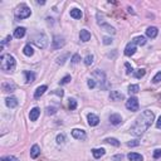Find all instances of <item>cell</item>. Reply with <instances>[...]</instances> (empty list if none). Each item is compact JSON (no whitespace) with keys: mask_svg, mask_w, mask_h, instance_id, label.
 <instances>
[{"mask_svg":"<svg viewBox=\"0 0 161 161\" xmlns=\"http://www.w3.org/2000/svg\"><path fill=\"white\" fill-rule=\"evenodd\" d=\"M154 118H155V113L152 111H150V110L144 111L135 120L134 125L131 126V129H130L131 134L134 135L135 137H141V136L145 134V131L151 126V124H152V121H154Z\"/></svg>","mask_w":161,"mask_h":161,"instance_id":"obj_1","label":"cell"},{"mask_svg":"<svg viewBox=\"0 0 161 161\" xmlns=\"http://www.w3.org/2000/svg\"><path fill=\"white\" fill-rule=\"evenodd\" d=\"M1 69L4 72H13L15 69V58L10 54H3L1 55Z\"/></svg>","mask_w":161,"mask_h":161,"instance_id":"obj_2","label":"cell"},{"mask_svg":"<svg viewBox=\"0 0 161 161\" xmlns=\"http://www.w3.org/2000/svg\"><path fill=\"white\" fill-rule=\"evenodd\" d=\"M33 42H34V44L40 49H45L47 47H48V43H49L48 37H47L43 32L37 33V34L33 37Z\"/></svg>","mask_w":161,"mask_h":161,"instance_id":"obj_3","label":"cell"},{"mask_svg":"<svg viewBox=\"0 0 161 161\" xmlns=\"http://www.w3.org/2000/svg\"><path fill=\"white\" fill-rule=\"evenodd\" d=\"M32 15V10H30V8L27 5V4H20L18 8H17V10H15V17L17 19H27V18H29Z\"/></svg>","mask_w":161,"mask_h":161,"instance_id":"obj_4","label":"cell"},{"mask_svg":"<svg viewBox=\"0 0 161 161\" xmlns=\"http://www.w3.org/2000/svg\"><path fill=\"white\" fill-rule=\"evenodd\" d=\"M93 78L97 79V82L99 83L101 88H106V87H107L106 75H105V73H103L102 70H99V69H96V70H94V72H93Z\"/></svg>","mask_w":161,"mask_h":161,"instance_id":"obj_5","label":"cell"},{"mask_svg":"<svg viewBox=\"0 0 161 161\" xmlns=\"http://www.w3.org/2000/svg\"><path fill=\"white\" fill-rule=\"evenodd\" d=\"M97 23H98V25H99V27H102L103 29H106L108 33H112V34H115V33H116L115 28H112L111 25H108L107 23L105 22V19H103V17H102L99 13L97 14Z\"/></svg>","mask_w":161,"mask_h":161,"instance_id":"obj_6","label":"cell"},{"mask_svg":"<svg viewBox=\"0 0 161 161\" xmlns=\"http://www.w3.org/2000/svg\"><path fill=\"white\" fill-rule=\"evenodd\" d=\"M126 108L132 111V112H136L137 110H139V99H137L136 97H130L126 101Z\"/></svg>","mask_w":161,"mask_h":161,"instance_id":"obj_7","label":"cell"},{"mask_svg":"<svg viewBox=\"0 0 161 161\" xmlns=\"http://www.w3.org/2000/svg\"><path fill=\"white\" fill-rule=\"evenodd\" d=\"M65 44V39L63 37H60V35H55L53 38V44H52V48L53 49H60V48H63Z\"/></svg>","mask_w":161,"mask_h":161,"instance_id":"obj_8","label":"cell"},{"mask_svg":"<svg viewBox=\"0 0 161 161\" xmlns=\"http://www.w3.org/2000/svg\"><path fill=\"white\" fill-rule=\"evenodd\" d=\"M72 136L74 137L75 140H80V141H83V140H86V131H83V130H79V129H73L72 130Z\"/></svg>","mask_w":161,"mask_h":161,"instance_id":"obj_9","label":"cell"},{"mask_svg":"<svg viewBox=\"0 0 161 161\" xmlns=\"http://www.w3.org/2000/svg\"><path fill=\"white\" fill-rule=\"evenodd\" d=\"M135 53H136V44L131 40L130 43L126 45V48H125V54H126L127 57H132Z\"/></svg>","mask_w":161,"mask_h":161,"instance_id":"obj_10","label":"cell"},{"mask_svg":"<svg viewBox=\"0 0 161 161\" xmlns=\"http://www.w3.org/2000/svg\"><path fill=\"white\" fill-rule=\"evenodd\" d=\"M159 34V29L156 27H149L147 29H146V37L151 38V39H154V38H156Z\"/></svg>","mask_w":161,"mask_h":161,"instance_id":"obj_11","label":"cell"},{"mask_svg":"<svg viewBox=\"0 0 161 161\" xmlns=\"http://www.w3.org/2000/svg\"><path fill=\"white\" fill-rule=\"evenodd\" d=\"M87 120H88L89 126H97L99 124V118H98V116L94 115V113H88Z\"/></svg>","mask_w":161,"mask_h":161,"instance_id":"obj_12","label":"cell"},{"mask_svg":"<svg viewBox=\"0 0 161 161\" xmlns=\"http://www.w3.org/2000/svg\"><path fill=\"white\" fill-rule=\"evenodd\" d=\"M1 88H3L4 92H14V91H15V88H17V86L13 82H4Z\"/></svg>","mask_w":161,"mask_h":161,"instance_id":"obj_13","label":"cell"},{"mask_svg":"<svg viewBox=\"0 0 161 161\" xmlns=\"http://www.w3.org/2000/svg\"><path fill=\"white\" fill-rule=\"evenodd\" d=\"M110 122H111L112 125H115V126L120 125L121 122H122V117H121V115H118V113H112V115L110 116Z\"/></svg>","mask_w":161,"mask_h":161,"instance_id":"obj_14","label":"cell"},{"mask_svg":"<svg viewBox=\"0 0 161 161\" xmlns=\"http://www.w3.org/2000/svg\"><path fill=\"white\" fill-rule=\"evenodd\" d=\"M40 115V110L38 107H34V108H32L30 112H29V118H30V121H37L38 120V117H39Z\"/></svg>","mask_w":161,"mask_h":161,"instance_id":"obj_15","label":"cell"},{"mask_svg":"<svg viewBox=\"0 0 161 161\" xmlns=\"http://www.w3.org/2000/svg\"><path fill=\"white\" fill-rule=\"evenodd\" d=\"M79 39L82 42H88L91 39V33H89L87 29H82L79 33Z\"/></svg>","mask_w":161,"mask_h":161,"instance_id":"obj_16","label":"cell"},{"mask_svg":"<svg viewBox=\"0 0 161 161\" xmlns=\"http://www.w3.org/2000/svg\"><path fill=\"white\" fill-rule=\"evenodd\" d=\"M110 98L112 99V101H121V99L125 98V96L121 92H118V91H112L110 93Z\"/></svg>","mask_w":161,"mask_h":161,"instance_id":"obj_17","label":"cell"},{"mask_svg":"<svg viewBox=\"0 0 161 161\" xmlns=\"http://www.w3.org/2000/svg\"><path fill=\"white\" fill-rule=\"evenodd\" d=\"M47 89H48V87H47V86H39L35 89V92H34V98H37V99L40 98L44 94V92L47 91Z\"/></svg>","mask_w":161,"mask_h":161,"instance_id":"obj_18","label":"cell"},{"mask_svg":"<svg viewBox=\"0 0 161 161\" xmlns=\"http://www.w3.org/2000/svg\"><path fill=\"white\" fill-rule=\"evenodd\" d=\"M39 155H40V147L38 145H33V147L30 149V157L37 159Z\"/></svg>","mask_w":161,"mask_h":161,"instance_id":"obj_19","label":"cell"},{"mask_svg":"<svg viewBox=\"0 0 161 161\" xmlns=\"http://www.w3.org/2000/svg\"><path fill=\"white\" fill-rule=\"evenodd\" d=\"M5 103H6V106L9 108H14V107L18 106V99L15 97H8L5 99Z\"/></svg>","mask_w":161,"mask_h":161,"instance_id":"obj_20","label":"cell"},{"mask_svg":"<svg viewBox=\"0 0 161 161\" xmlns=\"http://www.w3.org/2000/svg\"><path fill=\"white\" fill-rule=\"evenodd\" d=\"M24 35H25V28L24 27H19L14 30V37L18 38V39H20V38H23Z\"/></svg>","mask_w":161,"mask_h":161,"instance_id":"obj_21","label":"cell"},{"mask_svg":"<svg viewBox=\"0 0 161 161\" xmlns=\"http://www.w3.org/2000/svg\"><path fill=\"white\" fill-rule=\"evenodd\" d=\"M105 154H106L105 149H93L92 150V155H93L94 159H101Z\"/></svg>","mask_w":161,"mask_h":161,"instance_id":"obj_22","label":"cell"},{"mask_svg":"<svg viewBox=\"0 0 161 161\" xmlns=\"http://www.w3.org/2000/svg\"><path fill=\"white\" fill-rule=\"evenodd\" d=\"M127 157H129L130 161H142L144 157L141 156L140 154H137V152H130L129 155H127Z\"/></svg>","mask_w":161,"mask_h":161,"instance_id":"obj_23","label":"cell"},{"mask_svg":"<svg viewBox=\"0 0 161 161\" xmlns=\"http://www.w3.org/2000/svg\"><path fill=\"white\" fill-rule=\"evenodd\" d=\"M82 15H83V13H82V10H80V9L74 8V9H72V10H70V17L74 18V19H80V18H82Z\"/></svg>","mask_w":161,"mask_h":161,"instance_id":"obj_24","label":"cell"},{"mask_svg":"<svg viewBox=\"0 0 161 161\" xmlns=\"http://www.w3.org/2000/svg\"><path fill=\"white\" fill-rule=\"evenodd\" d=\"M132 42L136 44V45H145L146 44V38L142 37V35H139V37H136L132 39Z\"/></svg>","mask_w":161,"mask_h":161,"instance_id":"obj_25","label":"cell"},{"mask_svg":"<svg viewBox=\"0 0 161 161\" xmlns=\"http://www.w3.org/2000/svg\"><path fill=\"white\" fill-rule=\"evenodd\" d=\"M25 77H27V83H33L35 80V74L33 72H29V70H25L24 72Z\"/></svg>","mask_w":161,"mask_h":161,"instance_id":"obj_26","label":"cell"},{"mask_svg":"<svg viewBox=\"0 0 161 161\" xmlns=\"http://www.w3.org/2000/svg\"><path fill=\"white\" fill-rule=\"evenodd\" d=\"M23 53H24L27 57H32L33 54H34V50H33V48H32L30 44H27V45L24 47V49H23Z\"/></svg>","mask_w":161,"mask_h":161,"instance_id":"obj_27","label":"cell"},{"mask_svg":"<svg viewBox=\"0 0 161 161\" xmlns=\"http://www.w3.org/2000/svg\"><path fill=\"white\" fill-rule=\"evenodd\" d=\"M139 91H140L139 84H131V86H129V93L130 94H136V93H139Z\"/></svg>","mask_w":161,"mask_h":161,"instance_id":"obj_28","label":"cell"},{"mask_svg":"<svg viewBox=\"0 0 161 161\" xmlns=\"http://www.w3.org/2000/svg\"><path fill=\"white\" fill-rule=\"evenodd\" d=\"M105 142L111 144V145H113V146H116V147H118V146H120V141H118L117 139H113V137H108V139L105 140Z\"/></svg>","mask_w":161,"mask_h":161,"instance_id":"obj_29","label":"cell"},{"mask_svg":"<svg viewBox=\"0 0 161 161\" xmlns=\"http://www.w3.org/2000/svg\"><path fill=\"white\" fill-rule=\"evenodd\" d=\"M145 73H146V70L144 68H140V69H137L136 72H134L132 74L135 75V78H142L144 75H145Z\"/></svg>","mask_w":161,"mask_h":161,"instance_id":"obj_30","label":"cell"},{"mask_svg":"<svg viewBox=\"0 0 161 161\" xmlns=\"http://www.w3.org/2000/svg\"><path fill=\"white\" fill-rule=\"evenodd\" d=\"M68 57H69V53H65V54H63L62 57H58V58H57V63L60 64V65H63V64L65 63V59H67Z\"/></svg>","mask_w":161,"mask_h":161,"instance_id":"obj_31","label":"cell"},{"mask_svg":"<svg viewBox=\"0 0 161 161\" xmlns=\"http://www.w3.org/2000/svg\"><path fill=\"white\" fill-rule=\"evenodd\" d=\"M93 59H94L93 54H88L86 58H84V64H86V65H91L93 63Z\"/></svg>","mask_w":161,"mask_h":161,"instance_id":"obj_32","label":"cell"},{"mask_svg":"<svg viewBox=\"0 0 161 161\" xmlns=\"http://www.w3.org/2000/svg\"><path fill=\"white\" fill-rule=\"evenodd\" d=\"M64 141H65V136L63 134H60L57 136V144L60 145V144H64Z\"/></svg>","mask_w":161,"mask_h":161,"instance_id":"obj_33","label":"cell"},{"mask_svg":"<svg viewBox=\"0 0 161 161\" xmlns=\"http://www.w3.org/2000/svg\"><path fill=\"white\" fill-rule=\"evenodd\" d=\"M0 160H1V161H19L15 156H3Z\"/></svg>","mask_w":161,"mask_h":161,"instance_id":"obj_34","label":"cell"},{"mask_svg":"<svg viewBox=\"0 0 161 161\" xmlns=\"http://www.w3.org/2000/svg\"><path fill=\"white\" fill-rule=\"evenodd\" d=\"M69 108L70 110H75V108H77V101H75V99H73V98L69 99Z\"/></svg>","mask_w":161,"mask_h":161,"instance_id":"obj_35","label":"cell"},{"mask_svg":"<svg viewBox=\"0 0 161 161\" xmlns=\"http://www.w3.org/2000/svg\"><path fill=\"white\" fill-rule=\"evenodd\" d=\"M70 79H72V78H70V75H65V77H63L62 79L59 80V84H67V83H69Z\"/></svg>","mask_w":161,"mask_h":161,"instance_id":"obj_36","label":"cell"},{"mask_svg":"<svg viewBox=\"0 0 161 161\" xmlns=\"http://www.w3.org/2000/svg\"><path fill=\"white\" fill-rule=\"evenodd\" d=\"M80 60V57H79V54H74L73 57H72V59H70V62H72V64H77L78 62Z\"/></svg>","mask_w":161,"mask_h":161,"instance_id":"obj_37","label":"cell"},{"mask_svg":"<svg viewBox=\"0 0 161 161\" xmlns=\"http://www.w3.org/2000/svg\"><path fill=\"white\" fill-rule=\"evenodd\" d=\"M125 67H126V73L127 74H132V73H134V68L131 67L130 63H125Z\"/></svg>","mask_w":161,"mask_h":161,"instance_id":"obj_38","label":"cell"},{"mask_svg":"<svg viewBox=\"0 0 161 161\" xmlns=\"http://www.w3.org/2000/svg\"><path fill=\"white\" fill-rule=\"evenodd\" d=\"M159 82H161V72H157L155 77L152 78V83H159Z\"/></svg>","mask_w":161,"mask_h":161,"instance_id":"obj_39","label":"cell"},{"mask_svg":"<svg viewBox=\"0 0 161 161\" xmlns=\"http://www.w3.org/2000/svg\"><path fill=\"white\" fill-rule=\"evenodd\" d=\"M87 84H88L89 88H94V87H96V80H94L93 78H89L88 82H87Z\"/></svg>","mask_w":161,"mask_h":161,"instance_id":"obj_40","label":"cell"},{"mask_svg":"<svg viewBox=\"0 0 161 161\" xmlns=\"http://www.w3.org/2000/svg\"><path fill=\"white\" fill-rule=\"evenodd\" d=\"M140 145V142L137 140H134V141H129L127 142V146H130V147H134V146H139Z\"/></svg>","mask_w":161,"mask_h":161,"instance_id":"obj_41","label":"cell"},{"mask_svg":"<svg viewBox=\"0 0 161 161\" xmlns=\"http://www.w3.org/2000/svg\"><path fill=\"white\" fill-rule=\"evenodd\" d=\"M57 111H55V108L54 107H48L47 108V115H54Z\"/></svg>","mask_w":161,"mask_h":161,"instance_id":"obj_42","label":"cell"},{"mask_svg":"<svg viewBox=\"0 0 161 161\" xmlns=\"http://www.w3.org/2000/svg\"><path fill=\"white\" fill-rule=\"evenodd\" d=\"M159 157H161V150L160 149L154 151V159H159Z\"/></svg>","mask_w":161,"mask_h":161,"instance_id":"obj_43","label":"cell"},{"mask_svg":"<svg viewBox=\"0 0 161 161\" xmlns=\"http://www.w3.org/2000/svg\"><path fill=\"white\" fill-rule=\"evenodd\" d=\"M10 40H12V37H10V35H8V37L5 38V39H4V40L1 42V47H4L5 44H8V43H9V42H10Z\"/></svg>","mask_w":161,"mask_h":161,"instance_id":"obj_44","label":"cell"},{"mask_svg":"<svg viewBox=\"0 0 161 161\" xmlns=\"http://www.w3.org/2000/svg\"><path fill=\"white\" fill-rule=\"evenodd\" d=\"M111 43H112V39H111V38H108V37H105V38H103V44L108 45V44H111Z\"/></svg>","mask_w":161,"mask_h":161,"instance_id":"obj_45","label":"cell"},{"mask_svg":"<svg viewBox=\"0 0 161 161\" xmlns=\"http://www.w3.org/2000/svg\"><path fill=\"white\" fill-rule=\"evenodd\" d=\"M53 93H55L57 96H59V97H63L64 96V92L62 91V89H55V91H53Z\"/></svg>","mask_w":161,"mask_h":161,"instance_id":"obj_46","label":"cell"},{"mask_svg":"<svg viewBox=\"0 0 161 161\" xmlns=\"http://www.w3.org/2000/svg\"><path fill=\"white\" fill-rule=\"evenodd\" d=\"M156 127H157L159 130H161V116L159 117V120L156 121Z\"/></svg>","mask_w":161,"mask_h":161,"instance_id":"obj_47","label":"cell"},{"mask_svg":"<svg viewBox=\"0 0 161 161\" xmlns=\"http://www.w3.org/2000/svg\"><path fill=\"white\" fill-rule=\"evenodd\" d=\"M121 159H122V155H117L113 157V160H121Z\"/></svg>","mask_w":161,"mask_h":161,"instance_id":"obj_48","label":"cell"},{"mask_svg":"<svg viewBox=\"0 0 161 161\" xmlns=\"http://www.w3.org/2000/svg\"><path fill=\"white\" fill-rule=\"evenodd\" d=\"M38 4H39V5H44V4H45V1H37Z\"/></svg>","mask_w":161,"mask_h":161,"instance_id":"obj_49","label":"cell"}]
</instances>
